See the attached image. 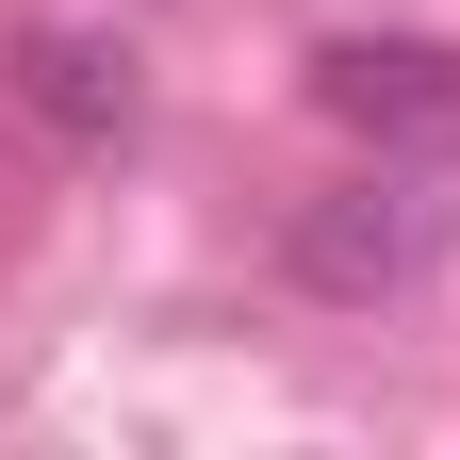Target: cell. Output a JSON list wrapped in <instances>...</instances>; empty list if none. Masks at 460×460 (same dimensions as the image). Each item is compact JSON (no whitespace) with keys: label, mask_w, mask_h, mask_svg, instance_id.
<instances>
[{"label":"cell","mask_w":460,"mask_h":460,"mask_svg":"<svg viewBox=\"0 0 460 460\" xmlns=\"http://www.w3.org/2000/svg\"><path fill=\"white\" fill-rule=\"evenodd\" d=\"M313 99L362 148H460V49L444 33H329L313 49Z\"/></svg>","instance_id":"6da1fadb"},{"label":"cell","mask_w":460,"mask_h":460,"mask_svg":"<svg viewBox=\"0 0 460 460\" xmlns=\"http://www.w3.org/2000/svg\"><path fill=\"white\" fill-rule=\"evenodd\" d=\"M444 263V230L411 214V198H329V214H296V279H329V296H411V279Z\"/></svg>","instance_id":"7a4b0ae2"},{"label":"cell","mask_w":460,"mask_h":460,"mask_svg":"<svg viewBox=\"0 0 460 460\" xmlns=\"http://www.w3.org/2000/svg\"><path fill=\"white\" fill-rule=\"evenodd\" d=\"M66 132H132V49H83V33H33V66H17Z\"/></svg>","instance_id":"3957f363"}]
</instances>
